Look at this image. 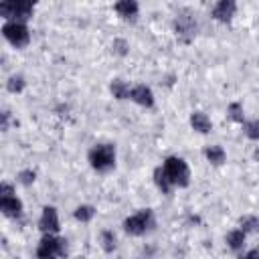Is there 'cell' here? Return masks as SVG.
<instances>
[{
  "mask_svg": "<svg viewBox=\"0 0 259 259\" xmlns=\"http://www.w3.org/2000/svg\"><path fill=\"white\" fill-rule=\"evenodd\" d=\"M89 162L97 172H107L115 164V148L111 144H97L89 150Z\"/></svg>",
  "mask_w": 259,
  "mask_h": 259,
  "instance_id": "cell-1",
  "label": "cell"
},
{
  "mask_svg": "<svg viewBox=\"0 0 259 259\" xmlns=\"http://www.w3.org/2000/svg\"><path fill=\"white\" fill-rule=\"evenodd\" d=\"M164 172L170 180V184H176V186H188L190 182V170L186 166V162L182 158H176V156H170L166 158L164 162Z\"/></svg>",
  "mask_w": 259,
  "mask_h": 259,
  "instance_id": "cell-2",
  "label": "cell"
},
{
  "mask_svg": "<svg viewBox=\"0 0 259 259\" xmlns=\"http://www.w3.org/2000/svg\"><path fill=\"white\" fill-rule=\"evenodd\" d=\"M65 255H67V241L59 239L51 233H45V237L38 243L36 257L38 259H57V257H65Z\"/></svg>",
  "mask_w": 259,
  "mask_h": 259,
  "instance_id": "cell-3",
  "label": "cell"
},
{
  "mask_svg": "<svg viewBox=\"0 0 259 259\" xmlns=\"http://www.w3.org/2000/svg\"><path fill=\"white\" fill-rule=\"evenodd\" d=\"M34 4L28 0H16V2H2L0 4V14L4 18H10V22H24L30 18Z\"/></svg>",
  "mask_w": 259,
  "mask_h": 259,
  "instance_id": "cell-4",
  "label": "cell"
},
{
  "mask_svg": "<svg viewBox=\"0 0 259 259\" xmlns=\"http://www.w3.org/2000/svg\"><path fill=\"white\" fill-rule=\"evenodd\" d=\"M2 34H4V38H6L12 47H16V49L26 47L28 40H30V32H28V28H26L22 22H6V24L2 26Z\"/></svg>",
  "mask_w": 259,
  "mask_h": 259,
  "instance_id": "cell-5",
  "label": "cell"
},
{
  "mask_svg": "<svg viewBox=\"0 0 259 259\" xmlns=\"http://www.w3.org/2000/svg\"><path fill=\"white\" fill-rule=\"evenodd\" d=\"M152 225H154V219H152V210H150V208H144V210H140L138 214L127 217V219L123 221V229H125V233H130V235H144Z\"/></svg>",
  "mask_w": 259,
  "mask_h": 259,
  "instance_id": "cell-6",
  "label": "cell"
},
{
  "mask_svg": "<svg viewBox=\"0 0 259 259\" xmlns=\"http://www.w3.org/2000/svg\"><path fill=\"white\" fill-rule=\"evenodd\" d=\"M174 30H176V36L180 40L188 42L196 34V20H194V16L188 10L178 12L176 14V20H174Z\"/></svg>",
  "mask_w": 259,
  "mask_h": 259,
  "instance_id": "cell-7",
  "label": "cell"
},
{
  "mask_svg": "<svg viewBox=\"0 0 259 259\" xmlns=\"http://www.w3.org/2000/svg\"><path fill=\"white\" fill-rule=\"evenodd\" d=\"M38 227H40V231L51 233V235L59 231V217H57V210H55L53 206H45V208H42Z\"/></svg>",
  "mask_w": 259,
  "mask_h": 259,
  "instance_id": "cell-8",
  "label": "cell"
},
{
  "mask_svg": "<svg viewBox=\"0 0 259 259\" xmlns=\"http://www.w3.org/2000/svg\"><path fill=\"white\" fill-rule=\"evenodd\" d=\"M235 10H237V4H235L233 0H221V2L214 4L212 16H214L217 20H221V22H229V20L233 18Z\"/></svg>",
  "mask_w": 259,
  "mask_h": 259,
  "instance_id": "cell-9",
  "label": "cell"
},
{
  "mask_svg": "<svg viewBox=\"0 0 259 259\" xmlns=\"http://www.w3.org/2000/svg\"><path fill=\"white\" fill-rule=\"evenodd\" d=\"M130 97H132L136 103L144 105V107H152V105H154L152 89L146 87V85H136V87H132V89H130Z\"/></svg>",
  "mask_w": 259,
  "mask_h": 259,
  "instance_id": "cell-10",
  "label": "cell"
},
{
  "mask_svg": "<svg viewBox=\"0 0 259 259\" xmlns=\"http://www.w3.org/2000/svg\"><path fill=\"white\" fill-rule=\"evenodd\" d=\"M138 10H140V6H138V2H134V0H121V2L115 4V12H117L123 20H136Z\"/></svg>",
  "mask_w": 259,
  "mask_h": 259,
  "instance_id": "cell-11",
  "label": "cell"
},
{
  "mask_svg": "<svg viewBox=\"0 0 259 259\" xmlns=\"http://www.w3.org/2000/svg\"><path fill=\"white\" fill-rule=\"evenodd\" d=\"M0 210H2L6 217L16 219V217H20V212H22V202H20L16 196L0 198Z\"/></svg>",
  "mask_w": 259,
  "mask_h": 259,
  "instance_id": "cell-12",
  "label": "cell"
},
{
  "mask_svg": "<svg viewBox=\"0 0 259 259\" xmlns=\"http://www.w3.org/2000/svg\"><path fill=\"white\" fill-rule=\"evenodd\" d=\"M190 125H192L196 132H200V134L210 132V119H208L202 111H194V113L190 115Z\"/></svg>",
  "mask_w": 259,
  "mask_h": 259,
  "instance_id": "cell-13",
  "label": "cell"
},
{
  "mask_svg": "<svg viewBox=\"0 0 259 259\" xmlns=\"http://www.w3.org/2000/svg\"><path fill=\"white\" fill-rule=\"evenodd\" d=\"M204 156H206V160L210 162V164H223L225 162V150L221 148V146H208L206 150H204Z\"/></svg>",
  "mask_w": 259,
  "mask_h": 259,
  "instance_id": "cell-14",
  "label": "cell"
},
{
  "mask_svg": "<svg viewBox=\"0 0 259 259\" xmlns=\"http://www.w3.org/2000/svg\"><path fill=\"white\" fill-rule=\"evenodd\" d=\"M227 245L233 249V251H239L243 245H245V233L239 229V231H231L227 235Z\"/></svg>",
  "mask_w": 259,
  "mask_h": 259,
  "instance_id": "cell-15",
  "label": "cell"
},
{
  "mask_svg": "<svg viewBox=\"0 0 259 259\" xmlns=\"http://www.w3.org/2000/svg\"><path fill=\"white\" fill-rule=\"evenodd\" d=\"M154 180H156V184H158V188L164 192V194H168L170 192V180H168V176H166V172H164V168H156L154 170Z\"/></svg>",
  "mask_w": 259,
  "mask_h": 259,
  "instance_id": "cell-16",
  "label": "cell"
},
{
  "mask_svg": "<svg viewBox=\"0 0 259 259\" xmlns=\"http://www.w3.org/2000/svg\"><path fill=\"white\" fill-rule=\"evenodd\" d=\"M111 93L117 99H125V97H130V87L121 79H113L111 81Z\"/></svg>",
  "mask_w": 259,
  "mask_h": 259,
  "instance_id": "cell-17",
  "label": "cell"
},
{
  "mask_svg": "<svg viewBox=\"0 0 259 259\" xmlns=\"http://www.w3.org/2000/svg\"><path fill=\"white\" fill-rule=\"evenodd\" d=\"M239 225H241V231H243L245 235L259 231V219H257V217H243Z\"/></svg>",
  "mask_w": 259,
  "mask_h": 259,
  "instance_id": "cell-18",
  "label": "cell"
},
{
  "mask_svg": "<svg viewBox=\"0 0 259 259\" xmlns=\"http://www.w3.org/2000/svg\"><path fill=\"white\" fill-rule=\"evenodd\" d=\"M93 214H95V208H93V206H89V204H81V206H77V210H75V219H77V221H81V223L91 221V219H93Z\"/></svg>",
  "mask_w": 259,
  "mask_h": 259,
  "instance_id": "cell-19",
  "label": "cell"
},
{
  "mask_svg": "<svg viewBox=\"0 0 259 259\" xmlns=\"http://www.w3.org/2000/svg\"><path fill=\"white\" fill-rule=\"evenodd\" d=\"M101 247L105 253H111L115 249V235L111 231H103L101 233Z\"/></svg>",
  "mask_w": 259,
  "mask_h": 259,
  "instance_id": "cell-20",
  "label": "cell"
},
{
  "mask_svg": "<svg viewBox=\"0 0 259 259\" xmlns=\"http://www.w3.org/2000/svg\"><path fill=\"white\" fill-rule=\"evenodd\" d=\"M22 87H24V79L20 75H12L8 79V83H6V89L10 93H18V91H22Z\"/></svg>",
  "mask_w": 259,
  "mask_h": 259,
  "instance_id": "cell-21",
  "label": "cell"
},
{
  "mask_svg": "<svg viewBox=\"0 0 259 259\" xmlns=\"http://www.w3.org/2000/svg\"><path fill=\"white\" fill-rule=\"evenodd\" d=\"M245 134H247V138H251V140H259V121H257V119L247 121V123H245Z\"/></svg>",
  "mask_w": 259,
  "mask_h": 259,
  "instance_id": "cell-22",
  "label": "cell"
},
{
  "mask_svg": "<svg viewBox=\"0 0 259 259\" xmlns=\"http://www.w3.org/2000/svg\"><path fill=\"white\" fill-rule=\"evenodd\" d=\"M229 115H231L233 121H241L243 123V109H241L239 103H231L229 105Z\"/></svg>",
  "mask_w": 259,
  "mask_h": 259,
  "instance_id": "cell-23",
  "label": "cell"
},
{
  "mask_svg": "<svg viewBox=\"0 0 259 259\" xmlns=\"http://www.w3.org/2000/svg\"><path fill=\"white\" fill-rule=\"evenodd\" d=\"M113 51L117 53V55H127V42L123 40V38H117V40H113Z\"/></svg>",
  "mask_w": 259,
  "mask_h": 259,
  "instance_id": "cell-24",
  "label": "cell"
},
{
  "mask_svg": "<svg viewBox=\"0 0 259 259\" xmlns=\"http://www.w3.org/2000/svg\"><path fill=\"white\" fill-rule=\"evenodd\" d=\"M18 180H20L22 184H26V186H28V184H32V182H34V172H32V170H22V172L18 174Z\"/></svg>",
  "mask_w": 259,
  "mask_h": 259,
  "instance_id": "cell-25",
  "label": "cell"
},
{
  "mask_svg": "<svg viewBox=\"0 0 259 259\" xmlns=\"http://www.w3.org/2000/svg\"><path fill=\"white\" fill-rule=\"evenodd\" d=\"M0 194H2V198H10V196L14 194V190H12V186H10V184L2 182V184H0Z\"/></svg>",
  "mask_w": 259,
  "mask_h": 259,
  "instance_id": "cell-26",
  "label": "cell"
},
{
  "mask_svg": "<svg viewBox=\"0 0 259 259\" xmlns=\"http://www.w3.org/2000/svg\"><path fill=\"white\" fill-rule=\"evenodd\" d=\"M243 259H259V249H251Z\"/></svg>",
  "mask_w": 259,
  "mask_h": 259,
  "instance_id": "cell-27",
  "label": "cell"
},
{
  "mask_svg": "<svg viewBox=\"0 0 259 259\" xmlns=\"http://www.w3.org/2000/svg\"><path fill=\"white\" fill-rule=\"evenodd\" d=\"M6 127H8V111L2 113V130H6Z\"/></svg>",
  "mask_w": 259,
  "mask_h": 259,
  "instance_id": "cell-28",
  "label": "cell"
},
{
  "mask_svg": "<svg viewBox=\"0 0 259 259\" xmlns=\"http://www.w3.org/2000/svg\"><path fill=\"white\" fill-rule=\"evenodd\" d=\"M255 158H257V160H259V150H257V152H255Z\"/></svg>",
  "mask_w": 259,
  "mask_h": 259,
  "instance_id": "cell-29",
  "label": "cell"
}]
</instances>
